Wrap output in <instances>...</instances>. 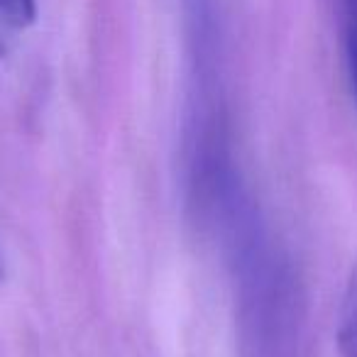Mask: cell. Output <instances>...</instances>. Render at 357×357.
I'll return each instance as SVG.
<instances>
[{
  "mask_svg": "<svg viewBox=\"0 0 357 357\" xmlns=\"http://www.w3.org/2000/svg\"><path fill=\"white\" fill-rule=\"evenodd\" d=\"M337 350L340 357H357V262L347 274L337 311Z\"/></svg>",
  "mask_w": 357,
  "mask_h": 357,
  "instance_id": "1",
  "label": "cell"
},
{
  "mask_svg": "<svg viewBox=\"0 0 357 357\" xmlns=\"http://www.w3.org/2000/svg\"><path fill=\"white\" fill-rule=\"evenodd\" d=\"M6 277V262H3V252H0V282Z\"/></svg>",
  "mask_w": 357,
  "mask_h": 357,
  "instance_id": "4",
  "label": "cell"
},
{
  "mask_svg": "<svg viewBox=\"0 0 357 357\" xmlns=\"http://www.w3.org/2000/svg\"><path fill=\"white\" fill-rule=\"evenodd\" d=\"M342 42H345V59L350 71L352 93L357 100V0H340Z\"/></svg>",
  "mask_w": 357,
  "mask_h": 357,
  "instance_id": "3",
  "label": "cell"
},
{
  "mask_svg": "<svg viewBox=\"0 0 357 357\" xmlns=\"http://www.w3.org/2000/svg\"><path fill=\"white\" fill-rule=\"evenodd\" d=\"M37 20V0H0V54Z\"/></svg>",
  "mask_w": 357,
  "mask_h": 357,
  "instance_id": "2",
  "label": "cell"
}]
</instances>
